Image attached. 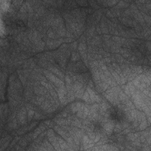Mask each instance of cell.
Here are the masks:
<instances>
[{
    "instance_id": "1",
    "label": "cell",
    "mask_w": 151,
    "mask_h": 151,
    "mask_svg": "<svg viewBox=\"0 0 151 151\" xmlns=\"http://www.w3.org/2000/svg\"><path fill=\"white\" fill-rule=\"evenodd\" d=\"M110 116L113 120L117 122L122 121L124 119L123 112L117 108H112L110 111Z\"/></svg>"
}]
</instances>
